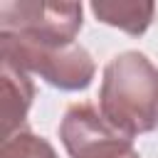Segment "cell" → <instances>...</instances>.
Listing matches in <instances>:
<instances>
[{"label":"cell","mask_w":158,"mask_h":158,"mask_svg":"<svg viewBox=\"0 0 158 158\" xmlns=\"http://www.w3.org/2000/svg\"><path fill=\"white\" fill-rule=\"evenodd\" d=\"M99 109L128 138L158 126V69L146 54L123 52L106 64Z\"/></svg>","instance_id":"cell-1"},{"label":"cell","mask_w":158,"mask_h":158,"mask_svg":"<svg viewBox=\"0 0 158 158\" xmlns=\"http://www.w3.org/2000/svg\"><path fill=\"white\" fill-rule=\"evenodd\" d=\"M0 59L15 64L27 74H40L47 84L64 91L86 89L96 69L91 54L77 42L42 44L12 35H0Z\"/></svg>","instance_id":"cell-2"},{"label":"cell","mask_w":158,"mask_h":158,"mask_svg":"<svg viewBox=\"0 0 158 158\" xmlns=\"http://www.w3.org/2000/svg\"><path fill=\"white\" fill-rule=\"evenodd\" d=\"M81 30L79 2H40V0H2L0 35H12L27 42L67 44Z\"/></svg>","instance_id":"cell-3"},{"label":"cell","mask_w":158,"mask_h":158,"mask_svg":"<svg viewBox=\"0 0 158 158\" xmlns=\"http://www.w3.org/2000/svg\"><path fill=\"white\" fill-rule=\"evenodd\" d=\"M35 86L27 72L17 69L10 62L0 67V121H2V138L22 131V121L32 106Z\"/></svg>","instance_id":"cell-4"},{"label":"cell","mask_w":158,"mask_h":158,"mask_svg":"<svg viewBox=\"0 0 158 158\" xmlns=\"http://www.w3.org/2000/svg\"><path fill=\"white\" fill-rule=\"evenodd\" d=\"M153 10L156 5L153 2H123V0H114V2H91V12L104 22V25H111V27H118L128 35H143L153 20Z\"/></svg>","instance_id":"cell-5"},{"label":"cell","mask_w":158,"mask_h":158,"mask_svg":"<svg viewBox=\"0 0 158 158\" xmlns=\"http://www.w3.org/2000/svg\"><path fill=\"white\" fill-rule=\"evenodd\" d=\"M0 158H57V153L42 136L17 131L10 138H2Z\"/></svg>","instance_id":"cell-6"},{"label":"cell","mask_w":158,"mask_h":158,"mask_svg":"<svg viewBox=\"0 0 158 158\" xmlns=\"http://www.w3.org/2000/svg\"><path fill=\"white\" fill-rule=\"evenodd\" d=\"M77 158H141V156L136 153V148H133V143H131L128 136L116 133V136H111V138H106V141L86 148Z\"/></svg>","instance_id":"cell-7"}]
</instances>
